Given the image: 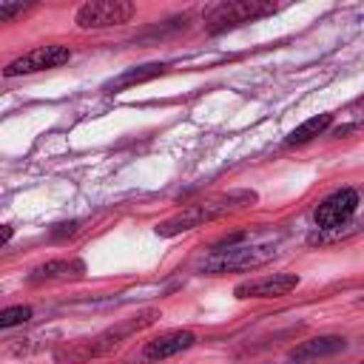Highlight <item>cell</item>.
<instances>
[{
  "instance_id": "9",
  "label": "cell",
  "mask_w": 364,
  "mask_h": 364,
  "mask_svg": "<svg viewBox=\"0 0 364 364\" xmlns=\"http://www.w3.org/2000/svg\"><path fill=\"white\" fill-rule=\"evenodd\" d=\"M344 347H347V341L341 336H318V338H310V341H301L299 347H293L287 353V358L293 364H304V361H313V358H324V355L341 353Z\"/></svg>"
},
{
  "instance_id": "3",
  "label": "cell",
  "mask_w": 364,
  "mask_h": 364,
  "mask_svg": "<svg viewBox=\"0 0 364 364\" xmlns=\"http://www.w3.org/2000/svg\"><path fill=\"white\" fill-rule=\"evenodd\" d=\"M276 256L273 245H242V247H228V250H213L210 259H205L202 270L205 273H233V270H247L259 267L267 259Z\"/></svg>"
},
{
  "instance_id": "4",
  "label": "cell",
  "mask_w": 364,
  "mask_h": 364,
  "mask_svg": "<svg viewBox=\"0 0 364 364\" xmlns=\"http://www.w3.org/2000/svg\"><path fill=\"white\" fill-rule=\"evenodd\" d=\"M134 3L125 0H91L82 3L74 14V23L80 28H111V26H122L134 17Z\"/></svg>"
},
{
  "instance_id": "5",
  "label": "cell",
  "mask_w": 364,
  "mask_h": 364,
  "mask_svg": "<svg viewBox=\"0 0 364 364\" xmlns=\"http://www.w3.org/2000/svg\"><path fill=\"white\" fill-rule=\"evenodd\" d=\"M71 60V51L65 46H40L17 60H11L3 68V77H20V74H34V71H46V68H57L63 63Z\"/></svg>"
},
{
  "instance_id": "11",
  "label": "cell",
  "mask_w": 364,
  "mask_h": 364,
  "mask_svg": "<svg viewBox=\"0 0 364 364\" xmlns=\"http://www.w3.org/2000/svg\"><path fill=\"white\" fill-rule=\"evenodd\" d=\"M330 125H333V114H316V117L304 119L301 125H296V128L287 134V145H304V142H310L313 136L324 134Z\"/></svg>"
},
{
  "instance_id": "7",
  "label": "cell",
  "mask_w": 364,
  "mask_h": 364,
  "mask_svg": "<svg viewBox=\"0 0 364 364\" xmlns=\"http://www.w3.org/2000/svg\"><path fill=\"white\" fill-rule=\"evenodd\" d=\"M299 276L296 273H273V276H262L253 282H242L233 287L236 299H279L287 296L290 290L299 287Z\"/></svg>"
},
{
  "instance_id": "1",
  "label": "cell",
  "mask_w": 364,
  "mask_h": 364,
  "mask_svg": "<svg viewBox=\"0 0 364 364\" xmlns=\"http://www.w3.org/2000/svg\"><path fill=\"white\" fill-rule=\"evenodd\" d=\"M250 202H256V193H253V191L222 193V196H216V199H208V202H202V205H191L188 210H182V213H176V216L159 222V225H156V233H159V236H176V233L193 230V228H199V225H205V222H210V219H219V216H225L228 210L242 208V205H250Z\"/></svg>"
},
{
  "instance_id": "13",
  "label": "cell",
  "mask_w": 364,
  "mask_h": 364,
  "mask_svg": "<svg viewBox=\"0 0 364 364\" xmlns=\"http://www.w3.org/2000/svg\"><path fill=\"white\" fill-rule=\"evenodd\" d=\"M28 318H31V307H23V304L6 307V310L0 313V327L9 330V327H17V324H26Z\"/></svg>"
},
{
  "instance_id": "8",
  "label": "cell",
  "mask_w": 364,
  "mask_h": 364,
  "mask_svg": "<svg viewBox=\"0 0 364 364\" xmlns=\"http://www.w3.org/2000/svg\"><path fill=\"white\" fill-rule=\"evenodd\" d=\"M193 341H196V336L191 330H173V333H165V336L148 341L142 350V358L145 361H162V358H171L182 350L193 347Z\"/></svg>"
},
{
  "instance_id": "6",
  "label": "cell",
  "mask_w": 364,
  "mask_h": 364,
  "mask_svg": "<svg viewBox=\"0 0 364 364\" xmlns=\"http://www.w3.org/2000/svg\"><path fill=\"white\" fill-rule=\"evenodd\" d=\"M358 208V193L353 188H341L336 193H330L318 208H316V225L318 230H336L341 225L350 222V216Z\"/></svg>"
},
{
  "instance_id": "10",
  "label": "cell",
  "mask_w": 364,
  "mask_h": 364,
  "mask_svg": "<svg viewBox=\"0 0 364 364\" xmlns=\"http://www.w3.org/2000/svg\"><path fill=\"white\" fill-rule=\"evenodd\" d=\"M85 273V264L80 259H51L40 267H34L31 282H54V279H80Z\"/></svg>"
},
{
  "instance_id": "12",
  "label": "cell",
  "mask_w": 364,
  "mask_h": 364,
  "mask_svg": "<svg viewBox=\"0 0 364 364\" xmlns=\"http://www.w3.org/2000/svg\"><path fill=\"white\" fill-rule=\"evenodd\" d=\"M162 71H165V65H162V63H148V65H136V68H131V71L119 74L117 80H111V82L105 85V91H119V88H128V85H139V82H148V80L159 77Z\"/></svg>"
},
{
  "instance_id": "16",
  "label": "cell",
  "mask_w": 364,
  "mask_h": 364,
  "mask_svg": "<svg viewBox=\"0 0 364 364\" xmlns=\"http://www.w3.org/2000/svg\"><path fill=\"white\" fill-rule=\"evenodd\" d=\"M9 239H11V228H9V225H3V236H0V242H3V245H6V242H9Z\"/></svg>"
},
{
  "instance_id": "14",
  "label": "cell",
  "mask_w": 364,
  "mask_h": 364,
  "mask_svg": "<svg viewBox=\"0 0 364 364\" xmlns=\"http://www.w3.org/2000/svg\"><path fill=\"white\" fill-rule=\"evenodd\" d=\"M28 9H31V3H0V20L9 23L11 17H17V14L28 11Z\"/></svg>"
},
{
  "instance_id": "15",
  "label": "cell",
  "mask_w": 364,
  "mask_h": 364,
  "mask_svg": "<svg viewBox=\"0 0 364 364\" xmlns=\"http://www.w3.org/2000/svg\"><path fill=\"white\" fill-rule=\"evenodd\" d=\"M74 230H77V222H68V225H57V230H54L51 236H65V233L71 236Z\"/></svg>"
},
{
  "instance_id": "17",
  "label": "cell",
  "mask_w": 364,
  "mask_h": 364,
  "mask_svg": "<svg viewBox=\"0 0 364 364\" xmlns=\"http://www.w3.org/2000/svg\"><path fill=\"white\" fill-rule=\"evenodd\" d=\"M361 364H364V361H361Z\"/></svg>"
},
{
  "instance_id": "2",
  "label": "cell",
  "mask_w": 364,
  "mask_h": 364,
  "mask_svg": "<svg viewBox=\"0 0 364 364\" xmlns=\"http://www.w3.org/2000/svg\"><path fill=\"white\" fill-rule=\"evenodd\" d=\"M273 11H276V6L267 0H228V3H216L205 11V26L210 34H219L225 28L259 20V17L273 14Z\"/></svg>"
}]
</instances>
